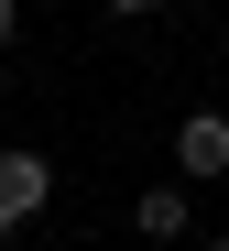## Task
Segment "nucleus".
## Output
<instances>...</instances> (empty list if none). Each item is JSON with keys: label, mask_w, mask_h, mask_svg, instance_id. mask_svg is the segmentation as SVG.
Masks as SVG:
<instances>
[{"label": "nucleus", "mask_w": 229, "mask_h": 251, "mask_svg": "<svg viewBox=\"0 0 229 251\" xmlns=\"http://www.w3.org/2000/svg\"><path fill=\"white\" fill-rule=\"evenodd\" d=\"M109 11H164V0H109Z\"/></svg>", "instance_id": "5"}, {"label": "nucleus", "mask_w": 229, "mask_h": 251, "mask_svg": "<svg viewBox=\"0 0 229 251\" xmlns=\"http://www.w3.org/2000/svg\"><path fill=\"white\" fill-rule=\"evenodd\" d=\"M207 251H229V240H207Z\"/></svg>", "instance_id": "6"}, {"label": "nucleus", "mask_w": 229, "mask_h": 251, "mask_svg": "<svg viewBox=\"0 0 229 251\" xmlns=\"http://www.w3.org/2000/svg\"><path fill=\"white\" fill-rule=\"evenodd\" d=\"M186 219H197V197H186V186H142V197H131V229H142V240H175Z\"/></svg>", "instance_id": "3"}, {"label": "nucleus", "mask_w": 229, "mask_h": 251, "mask_svg": "<svg viewBox=\"0 0 229 251\" xmlns=\"http://www.w3.org/2000/svg\"><path fill=\"white\" fill-rule=\"evenodd\" d=\"M11 33H22V11H11V0H0V44H11Z\"/></svg>", "instance_id": "4"}, {"label": "nucleus", "mask_w": 229, "mask_h": 251, "mask_svg": "<svg viewBox=\"0 0 229 251\" xmlns=\"http://www.w3.org/2000/svg\"><path fill=\"white\" fill-rule=\"evenodd\" d=\"M44 197H55V164H44L33 142H0V240L44 219Z\"/></svg>", "instance_id": "1"}, {"label": "nucleus", "mask_w": 229, "mask_h": 251, "mask_svg": "<svg viewBox=\"0 0 229 251\" xmlns=\"http://www.w3.org/2000/svg\"><path fill=\"white\" fill-rule=\"evenodd\" d=\"M175 175H186V186L229 175V109H186V120H175Z\"/></svg>", "instance_id": "2"}]
</instances>
